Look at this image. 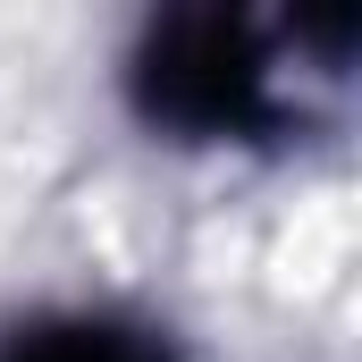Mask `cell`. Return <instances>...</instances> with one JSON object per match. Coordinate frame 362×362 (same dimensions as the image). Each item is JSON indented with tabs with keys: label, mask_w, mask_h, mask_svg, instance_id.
<instances>
[{
	"label": "cell",
	"mask_w": 362,
	"mask_h": 362,
	"mask_svg": "<svg viewBox=\"0 0 362 362\" xmlns=\"http://www.w3.org/2000/svg\"><path fill=\"white\" fill-rule=\"evenodd\" d=\"M144 110L169 118V127H194V135H219V127L262 118V51H253V25L228 17V8L169 17L144 42Z\"/></svg>",
	"instance_id": "cell-1"
},
{
	"label": "cell",
	"mask_w": 362,
	"mask_h": 362,
	"mask_svg": "<svg viewBox=\"0 0 362 362\" xmlns=\"http://www.w3.org/2000/svg\"><path fill=\"white\" fill-rule=\"evenodd\" d=\"M8 362H169L152 337L110 329V320H76V329H34Z\"/></svg>",
	"instance_id": "cell-2"
}]
</instances>
